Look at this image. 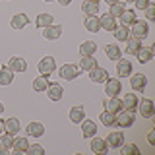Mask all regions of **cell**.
<instances>
[{
  "label": "cell",
  "mask_w": 155,
  "mask_h": 155,
  "mask_svg": "<svg viewBox=\"0 0 155 155\" xmlns=\"http://www.w3.org/2000/svg\"><path fill=\"white\" fill-rule=\"evenodd\" d=\"M114 116H116V122H114V126H120V128H128V126H132V124H134L136 110L120 109V110H118V113H116Z\"/></svg>",
  "instance_id": "1"
},
{
  "label": "cell",
  "mask_w": 155,
  "mask_h": 155,
  "mask_svg": "<svg viewBox=\"0 0 155 155\" xmlns=\"http://www.w3.org/2000/svg\"><path fill=\"white\" fill-rule=\"evenodd\" d=\"M130 35L138 37V39H145L149 35V25L145 19H136V21L130 25Z\"/></svg>",
  "instance_id": "2"
},
{
  "label": "cell",
  "mask_w": 155,
  "mask_h": 155,
  "mask_svg": "<svg viewBox=\"0 0 155 155\" xmlns=\"http://www.w3.org/2000/svg\"><path fill=\"white\" fill-rule=\"evenodd\" d=\"M105 93L107 97H118L122 93V84H120V80H116V78H107L105 81Z\"/></svg>",
  "instance_id": "3"
},
{
  "label": "cell",
  "mask_w": 155,
  "mask_h": 155,
  "mask_svg": "<svg viewBox=\"0 0 155 155\" xmlns=\"http://www.w3.org/2000/svg\"><path fill=\"white\" fill-rule=\"evenodd\" d=\"M145 85H147V76L145 74H130V87L136 91V93H143Z\"/></svg>",
  "instance_id": "4"
},
{
  "label": "cell",
  "mask_w": 155,
  "mask_h": 155,
  "mask_svg": "<svg viewBox=\"0 0 155 155\" xmlns=\"http://www.w3.org/2000/svg\"><path fill=\"white\" fill-rule=\"evenodd\" d=\"M54 68H56V60L52 56H43L39 60V72H41V76H51L54 72Z\"/></svg>",
  "instance_id": "5"
},
{
  "label": "cell",
  "mask_w": 155,
  "mask_h": 155,
  "mask_svg": "<svg viewBox=\"0 0 155 155\" xmlns=\"http://www.w3.org/2000/svg\"><path fill=\"white\" fill-rule=\"evenodd\" d=\"M138 109H140V114L143 118H153L155 116V105L151 99H142L138 101Z\"/></svg>",
  "instance_id": "6"
},
{
  "label": "cell",
  "mask_w": 155,
  "mask_h": 155,
  "mask_svg": "<svg viewBox=\"0 0 155 155\" xmlns=\"http://www.w3.org/2000/svg\"><path fill=\"white\" fill-rule=\"evenodd\" d=\"M47 97L51 101H62V97H64V89H62V85L60 84H56V81H52V84H48V87H47Z\"/></svg>",
  "instance_id": "7"
},
{
  "label": "cell",
  "mask_w": 155,
  "mask_h": 155,
  "mask_svg": "<svg viewBox=\"0 0 155 155\" xmlns=\"http://www.w3.org/2000/svg\"><path fill=\"white\" fill-rule=\"evenodd\" d=\"M91 140V143H89V147H91V151L93 153H107L109 151V143H107V140L105 138H97V134L93 136V138H89Z\"/></svg>",
  "instance_id": "8"
},
{
  "label": "cell",
  "mask_w": 155,
  "mask_h": 155,
  "mask_svg": "<svg viewBox=\"0 0 155 155\" xmlns=\"http://www.w3.org/2000/svg\"><path fill=\"white\" fill-rule=\"evenodd\" d=\"M58 74H60V78L72 81V80H76V78L80 76V68H78L76 64H64L60 70H58Z\"/></svg>",
  "instance_id": "9"
},
{
  "label": "cell",
  "mask_w": 155,
  "mask_h": 155,
  "mask_svg": "<svg viewBox=\"0 0 155 155\" xmlns=\"http://www.w3.org/2000/svg\"><path fill=\"white\" fill-rule=\"evenodd\" d=\"M116 74H118V78H130V74H132V62L126 60V58H118L116 60Z\"/></svg>",
  "instance_id": "10"
},
{
  "label": "cell",
  "mask_w": 155,
  "mask_h": 155,
  "mask_svg": "<svg viewBox=\"0 0 155 155\" xmlns=\"http://www.w3.org/2000/svg\"><path fill=\"white\" fill-rule=\"evenodd\" d=\"M107 78H109V72L101 66H95L93 70H89V80L93 81V84H105Z\"/></svg>",
  "instance_id": "11"
},
{
  "label": "cell",
  "mask_w": 155,
  "mask_h": 155,
  "mask_svg": "<svg viewBox=\"0 0 155 155\" xmlns=\"http://www.w3.org/2000/svg\"><path fill=\"white\" fill-rule=\"evenodd\" d=\"M60 35H62V25H56V23L43 29V37L47 41H56V39H60Z\"/></svg>",
  "instance_id": "12"
},
{
  "label": "cell",
  "mask_w": 155,
  "mask_h": 155,
  "mask_svg": "<svg viewBox=\"0 0 155 155\" xmlns=\"http://www.w3.org/2000/svg\"><path fill=\"white\" fill-rule=\"evenodd\" d=\"M8 66H10V70H12L14 74H19V72L27 70V62H25V58H21V56H12L10 62H8Z\"/></svg>",
  "instance_id": "13"
},
{
  "label": "cell",
  "mask_w": 155,
  "mask_h": 155,
  "mask_svg": "<svg viewBox=\"0 0 155 155\" xmlns=\"http://www.w3.org/2000/svg\"><path fill=\"white\" fill-rule=\"evenodd\" d=\"M103 107H105V110L116 114L120 109H122V99H120V97H107L103 101Z\"/></svg>",
  "instance_id": "14"
},
{
  "label": "cell",
  "mask_w": 155,
  "mask_h": 155,
  "mask_svg": "<svg viewBox=\"0 0 155 155\" xmlns=\"http://www.w3.org/2000/svg\"><path fill=\"white\" fill-rule=\"evenodd\" d=\"M81 134H84V138H93V136L97 134V124L93 122V120H89V118H84L81 120Z\"/></svg>",
  "instance_id": "15"
},
{
  "label": "cell",
  "mask_w": 155,
  "mask_h": 155,
  "mask_svg": "<svg viewBox=\"0 0 155 155\" xmlns=\"http://www.w3.org/2000/svg\"><path fill=\"white\" fill-rule=\"evenodd\" d=\"M29 23V16L27 14H23V12H19L16 14V16H12V19H10V25H12V29H23Z\"/></svg>",
  "instance_id": "16"
},
{
  "label": "cell",
  "mask_w": 155,
  "mask_h": 155,
  "mask_svg": "<svg viewBox=\"0 0 155 155\" xmlns=\"http://www.w3.org/2000/svg\"><path fill=\"white\" fill-rule=\"evenodd\" d=\"M136 58H138L142 64H147V62H151V58H153V48L151 47H140L138 51H136V54H134Z\"/></svg>",
  "instance_id": "17"
},
{
  "label": "cell",
  "mask_w": 155,
  "mask_h": 155,
  "mask_svg": "<svg viewBox=\"0 0 155 155\" xmlns=\"http://www.w3.org/2000/svg\"><path fill=\"white\" fill-rule=\"evenodd\" d=\"M29 149V140L19 136V138H14V145H12V151L14 153H27Z\"/></svg>",
  "instance_id": "18"
},
{
  "label": "cell",
  "mask_w": 155,
  "mask_h": 155,
  "mask_svg": "<svg viewBox=\"0 0 155 155\" xmlns=\"http://www.w3.org/2000/svg\"><path fill=\"white\" fill-rule=\"evenodd\" d=\"M99 23L103 31H114L116 27V18H113L110 14H105V16H99Z\"/></svg>",
  "instance_id": "19"
},
{
  "label": "cell",
  "mask_w": 155,
  "mask_h": 155,
  "mask_svg": "<svg viewBox=\"0 0 155 155\" xmlns=\"http://www.w3.org/2000/svg\"><path fill=\"white\" fill-rule=\"evenodd\" d=\"M84 27L91 33L101 31V23H99V16H85L84 19Z\"/></svg>",
  "instance_id": "20"
},
{
  "label": "cell",
  "mask_w": 155,
  "mask_h": 155,
  "mask_svg": "<svg viewBox=\"0 0 155 155\" xmlns=\"http://www.w3.org/2000/svg\"><path fill=\"white\" fill-rule=\"evenodd\" d=\"M105 140H107V143H109V147L118 149L120 145L124 143V134L122 132H110L109 138H105Z\"/></svg>",
  "instance_id": "21"
},
{
  "label": "cell",
  "mask_w": 155,
  "mask_h": 155,
  "mask_svg": "<svg viewBox=\"0 0 155 155\" xmlns=\"http://www.w3.org/2000/svg\"><path fill=\"white\" fill-rule=\"evenodd\" d=\"M84 118H85V109L81 105H76V107H72V109H70V120L74 124H80Z\"/></svg>",
  "instance_id": "22"
},
{
  "label": "cell",
  "mask_w": 155,
  "mask_h": 155,
  "mask_svg": "<svg viewBox=\"0 0 155 155\" xmlns=\"http://www.w3.org/2000/svg\"><path fill=\"white\" fill-rule=\"evenodd\" d=\"M138 95L136 93H126L124 99H122V109H128V110H136L138 109Z\"/></svg>",
  "instance_id": "23"
},
{
  "label": "cell",
  "mask_w": 155,
  "mask_h": 155,
  "mask_svg": "<svg viewBox=\"0 0 155 155\" xmlns=\"http://www.w3.org/2000/svg\"><path fill=\"white\" fill-rule=\"evenodd\" d=\"M4 132H6V134H12V136H16L19 132V120L16 118V116L4 120Z\"/></svg>",
  "instance_id": "24"
},
{
  "label": "cell",
  "mask_w": 155,
  "mask_h": 155,
  "mask_svg": "<svg viewBox=\"0 0 155 155\" xmlns=\"http://www.w3.org/2000/svg\"><path fill=\"white\" fill-rule=\"evenodd\" d=\"M118 18H120V25H128V27L138 19V18H136V10H128V8H126Z\"/></svg>",
  "instance_id": "25"
},
{
  "label": "cell",
  "mask_w": 155,
  "mask_h": 155,
  "mask_svg": "<svg viewBox=\"0 0 155 155\" xmlns=\"http://www.w3.org/2000/svg\"><path fill=\"white\" fill-rule=\"evenodd\" d=\"M105 54L109 56V60H118V58H122V51H120L118 45L110 43V45L105 47Z\"/></svg>",
  "instance_id": "26"
},
{
  "label": "cell",
  "mask_w": 155,
  "mask_h": 155,
  "mask_svg": "<svg viewBox=\"0 0 155 155\" xmlns=\"http://www.w3.org/2000/svg\"><path fill=\"white\" fill-rule=\"evenodd\" d=\"M27 134L31 136V138H41V136L45 134V126L41 122H29L27 124Z\"/></svg>",
  "instance_id": "27"
},
{
  "label": "cell",
  "mask_w": 155,
  "mask_h": 155,
  "mask_svg": "<svg viewBox=\"0 0 155 155\" xmlns=\"http://www.w3.org/2000/svg\"><path fill=\"white\" fill-rule=\"evenodd\" d=\"M124 43H126V52H128V54H136V51H138V48L142 47V39L132 37V35L126 39Z\"/></svg>",
  "instance_id": "28"
},
{
  "label": "cell",
  "mask_w": 155,
  "mask_h": 155,
  "mask_svg": "<svg viewBox=\"0 0 155 155\" xmlns=\"http://www.w3.org/2000/svg\"><path fill=\"white\" fill-rule=\"evenodd\" d=\"M14 81V72L10 70V66L0 68V85H10Z\"/></svg>",
  "instance_id": "29"
},
{
  "label": "cell",
  "mask_w": 155,
  "mask_h": 155,
  "mask_svg": "<svg viewBox=\"0 0 155 155\" xmlns=\"http://www.w3.org/2000/svg\"><path fill=\"white\" fill-rule=\"evenodd\" d=\"M52 23H54V16H51V14H39L35 25H37L39 29H45V27H48V25H52Z\"/></svg>",
  "instance_id": "30"
},
{
  "label": "cell",
  "mask_w": 155,
  "mask_h": 155,
  "mask_svg": "<svg viewBox=\"0 0 155 155\" xmlns=\"http://www.w3.org/2000/svg\"><path fill=\"white\" fill-rule=\"evenodd\" d=\"M81 12H84L85 16H99V4L89 2V0H84V4H81Z\"/></svg>",
  "instance_id": "31"
},
{
  "label": "cell",
  "mask_w": 155,
  "mask_h": 155,
  "mask_svg": "<svg viewBox=\"0 0 155 155\" xmlns=\"http://www.w3.org/2000/svg\"><path fill=\"white\" fill-rule=\"evenodd\" d=\"M48 84H51V81H48V76H39V78L33 80V89H35L37 93H43L48 87Z\"/></svg>",
  "instance_id": "32"
},
{
  "label": "cell",
  "mask_w": 155,
  "mask_h": 155,
  "mask_svg": "<svg viewBox=\"0 0 155 155\" xmlns=\"http://www.w3.org/2000/svg\"><path fill=\"white\" fill-rule=\"evenodd\" d=\"M95 51H97V45L93 41H84L81 47H80V54L81 56H93Z\"/></svg>",
  "instance_id": "33"
},
{
  "label": "cell",
  "mask_w": 155,
  "mask_h": 155,
  "mask_svg": "<svg viewBox=\"0 0 155 155\" xmlns=\"http://www.w3.org/2000/svg\"><path fill=\"white\" fill-rule=\"evenodd\" d=\"M95 66H97V60H95L93 56H81L80 64H78V68H80V70H85V72L93 70Z\"/></svg>",
  "instance_id": "34"
},
{
  "label": "cell",
  "mask_w": 155,
  "mask_h": 155,
  "mask_svg": "<svg viewBox=\"0 0 155 155\" xmlns=\"http://www.w3.org/2000/svg\"><path fill=\"white\" fill-rule=\"evenodd\" d=\"M114 39L116 41H126L130 37V27L128 25H120V27H114Z\"/></svg>",
  "instance_id": "35"
},
{
  "label": "cell",
  "mask_w": 155,
  "mask_h": 155,
  "mask_svg": "<svg viewBox=\"0 0 155 155\" xmlns=\"http://www.w3.org/2000/svg\"><path fill=\"white\" fill-rule=\"evenodd\" d=\"M118 149L122 155H140V147L136 143H122Z\"/></svg>",
  "instance_id": "36"
},
{
  "label": "cell",
  "mask_w": 155,
  "mask_h": 155,
  "mask_svg": "<svg viewBox=\"0 0 155 155\" xmlns=\"http://www.w3.org/2000/svg\"><path fill=\"white\" fill-rule=\"evenodd\" d=\"M124 4H126V2H122V0H118V2L110 4V8H109V14H110L113 18H118L120 14H122L124 10H126V6H124Z\"/></svg>",
  "instance_id": "37"
},
{
  "label": "cell",
  "mask_w": 155,
  "mask_h": 155,
  "mask_svg": "<svg viewBox=\"0 0 155 155\" xmlns=\"http://www.w3.org/2000/svg\"><path fill=\"white\" fill-rule=\"evenodd\" d=\"M99 120L103 122L107 128L109 126H114V122H116V116H114V113H109V110H103L101 113V116H99Z\"/></svg>",
  "instance_id": "38"
},
{
  "label": "cell",
  "mask_w": 155,
  "mask_h": 155,
  "mask_svg": "<svg viewBox=\"0 0 155 155\" xmlns=\"http://www.w3.org/2000/svg\"><path fill=\"white\" fill-rule=\"evenodd\" d=\"M14 138H16V136H12V134H0V147H4V149H12V145H14Z\"/></svg>",
  "instance_id": "39"
},
{
  "label": "cell",
  "mask_w": 155,
  "mask_h": 155,
  "mask_svg": "<svg viewBox=\"0 0 155 155\" xmlns=\"http://www.w3.org/2000/svg\"><path fill=\"white\" fill-rule=\"evenodd\" d=\"M27 153L29 155H43V153H45V147H43V145H39V143H33V145H29Z\"/></svg>",
  "instance_id": "40"
},
{
  "label": "cell",
  "mask_w": 155,
  "mask_h": 155,
  "mask_svg": "<svg viewBox=\"0 0 155 155\" xmlns=\"http://www.w3.org/2000/svg\"><path fill=\"white\" fill-rule=\"evenodd\" d=\"M143 12H145V19H147V21H153V19H155V6H153V4H149Z\"/></svg>",
  "instance_id": "41"
},
{
  "label": "cell",
  "mask_w": 155,
  "mask_h": 155,
  "mask_svg": "<svg viewBox=\"0 0 155 155\" xmlns=\"http://www.w3.org/2000/svg\"><path fill=\"white\" fill-rule=\"evenodd\" d=\"M134 4H136V10H145L149 4H153V2L151 0H134Z\"/></svg>",
  "instance_id": "42"
},
{
  "label": "cell",
  "mask_w": 155,
  "mask_h": 155,
  "mask_svg": "<svg viewBox=\"0 0 155 155\" xmlns=\"http://www.w3.org/2000/svg\"><path fill=\"white\" fill-rule=\"evenodd\" d=\"M147 142H149V145H153V143H155V132H153V130L147 134Z\"/></svg>",
  "instance_id": "43"
},
{
  "label": "cell",
  "mask_w": 155,
  "mask_h": 155,
  "mask_svg": "<svg viewBox=\"0 0 155 155\" xmlns=\"http://www.w3.org/2000/svg\"><path fill=\"white\" fill-rule=\"evenodd\" d=\"M58 4L60 6H68V4H72V0H58Z\"/></svg>",
  "instance_id": "44"
},
{
  "label": "cell",
  "mask_w": 155,
  "mask_h": 155,
  "mask_svg": "<svg viewBox=\"0 0 155 155\" xmlns=\"http://www.w3.org/2000/svg\"><path fill=\"white\" fill-rule=\"evenodd\" d=\"M0 134H4V120L0 118Z\"/></svg>",
  "instance_id": "45"
},
{
  "label": "cell",
  "mask_w": 155,
  "mask_h": 155,
  "mask_svg": "<svg viewBox=\"0 0 155 155\" xmlns=\"http://www.w3.org/2000/svg\"><path fill=\"white\" fill-rule=\"evenodd\" d=\"M105 2H107V4H109V6H110V4H114V2H118V0H105Z\"/></svg>",
  "instance_id": "46"
},
{
  "label": "cell",
  "mask_w": 155,
  "mask_h": 155,
  "mask_svg": "<svg viewBox=\"0 0 155 155\" xmlns=\"http://www.w3.org/2000/svg\"><path fill=\"white\" fill-rule=\"evenodd\" d=\"M2 110H4V105H2V101H0V114H2Z\"/></svg>",
  "instance_id": "47"
},
{
  "label": "cell",
  "mask_w": 155,
  "mask_h": 155,
  "mask_svg": "<svg viewBox=\"0 0 155 155\" xmlns=\"http://www.w3.org/2000/svg\"><path fill=\"white\" fill-rule=\"evenodd\" d=\"M89 2H95V4H99V0H89Z\"/></svg>",
  "instance_id": "48"
},
{
  "label": "cell",
  "mask_w": 155,
  "mask_h": 155,
  "mask_svg": "<svg viewBox=\"0 0 155 155\" xmlns=\"http://www.w3.org/2000/svg\"><path fill=\"white\" fill-rule=\"evenodd\" d=\"M122 2H134V0H122Z\"/></svg>",
  "instance_id": "49"
},
{
  "label": "cell",
  "mask_w": 155,
  "mask_h": 155,
  "mask_svg": "<svg viewBox=\"0 0 155 155\" xmlns=\"http://www.w3.org/2000/svg\"><path fill=\"white\" fill-rule=\"evenodd\" d=\"M43 2H52V0H43Z\"/></svg>",
  "instance_id": "50"
}]
</instances>
